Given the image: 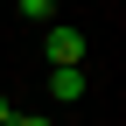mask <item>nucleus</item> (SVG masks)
<instances>
[{
    "instance_id": "f257e3e1",
    "label": "nucleus",
    "mask_w": 126,
    "mask_h": 126,
    "mask_svg": "<svg viewBox=\"0 0 126 126\" xmlns=\"http://www.w3.org/2000/svg\"><path fill=\"white\" fill-rule=\"evenodd\" d=\"M42 49H49V70H77V63H84V35H77V28H49Z\"/></svg>"
},
{
    "instance_id": "f03ea898",
    "label": "nucleus",
    "mask_w": 126,
    "mask_h": 126,
    "mask_svg": "<svg viewBox=\"0 0 126 126\" xmlns=\"http://www.w3.org/2000/svg\"><path fill=\"white\" fill-rule=\"evenodd\" d=\"M49 98L56 105H77L84 98V70H49Z\"/></svg>"
},
{
    "instance_id": "7ed1b4c3",
    "label": "nucleus",
    "mask_w": 126,
    "mask_h": 126,
    "mask_svg": "<svg viewBox=\"0 0 126 126\" xmlns=\"http://www.w3.org/2000/svg\"><path fill=\"white\" fill-rule=\"evenodd\" d=\"M21 14H28V21H49V14H56V0H21Z\"/></svg>"
},
{
    "instance_id": "20e7f679",
    "label": "nucleus",
    "mask_w": 126,
    "mask_h": 126,
    "mask_svg": "<svg viewBox=\"0 0 126 126\" xmlns=\"http://www.w3.org/2000/svg\"><path fill=\"white\" fill-rule=\"evenodd\" d=\"M7 126H56V119H49V112H14Z\"/></svg>"
},
{
    "instance_id": "39448f33",
    "label": "nucleus",
    "mask_w": 126,
    "mask_h": 126,
    "mask_svg": "<svg viewBox=\"0 0 126 126\" xmlns=\"http://www.w3.org/2000/svg\"><path fill=\"white\" fill-rule=\"evenodd\" d=\"M7 119H14V105H7V91H0V126H7Z\"/></svg>"
}]
</instances>
